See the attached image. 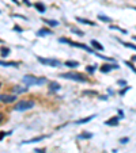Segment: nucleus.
Instances as JSON below:
<instances>
[{"mask_svg":"<svg viewBox=\"0 0 136 153\" xmlns=\"http://www.w3.org/2000/svg\"><path fill=\"white\" fill-rule=\"evenodd\" d=\"M22 80H23V83H25L27 87L42 86V84H45V83H46V80L44 79V77H36V76H30V75H26Z\"/></svg>","mask_w":136,"mask_h":153,"instance_id":"1","label":"nucleus"},{"mask_svg":"<svg viewBox=\"0 0 136 153\" xmlns=\"http://www.w3.org/2000/svg\"><path fill=\"white\" fill-rule=\"evenodd\" d=\"M60 77L63 79H68V80H73V81H79V83H86L87 77L82 73H76V72H68V73H61Z\"/></svg>","mask_w":136,"mask_h":153,"instance_id":"2","label":"nucleus"},{"mask_svg":"<svg viewBox=\"0 0 136 153\" xmlns=\"http://www.w3.org/2000/svg\"><path fill=\"white\" fill-rule=\"evenodd\" d=\"M33 107H34V102L33 100H19L18 103L15 104L14 110L15 111H26V110H30Z\"/></svg>","mask_w":136,"mask_h":153,"instance_id":"3","label":"nucleus"},{"mask_svg":"<svg viewBox=\"0 0 136 153\" xmlns=\"http://www.w3.org/2000/svg\"><path fill=\"white\" fill-rule=\"evenodd\" d=\"M59 42H63V44H68V45H71V46H75V48L83 49V50H86V52H89V53H94V52H93V49H90V48H89L87 45H84V44L73 42V41H69V39H67V38H60Z\"/></svg>","mask_w":136,"mask_h":153,"instance_id":"4","label":"nucleus"},{"mask_svg":"<svg viewBox=\"0 0 136 153\" xmlns=\"http://www.w3.org/2000/svg\"><path fill=\"white\" fill-rule=\"evenodd\" d=\"M38 61L44 65H49L52 68H59L61 67V63L59 60H54V58H44V57H38Z\"/></svg>","mask_w":136,"mask_h":153,"instance_id":"5","label":"nucleus"},{"mask_svg":"<svg viewBox=\"0 0 136 153\" xmlns=\"http://www.w3.org/2000/svg\"><path fill=\"white\" fill-rule=\"evenodd\" d=\"M16 100L15 95H0V102L1 103H12Z\"/></svg>","mask_w":136,"mask_h":153,"instance_id":"6","label":"nucleus"},{"mask_svg":"<svg viewBox=\"0 0 136 153\" xmlns=\"http://www.w3.org/2000/svg\"><path fill=\"white\" fill-rule=\"evenodd\" d=\"M118 64H109V65H104V67H101V72L102 73H108V72H110L112 69H118Z\"/></svg>","mask_w":136,"mask_h":153,"instance_id":"7","label":"nucleus"},{"mask_svg":"<svg viewBox=\"0 0 136 153\" xmlns=\"http://www.w3.org/2000/svg\"><path fill=\"white\" fill-rule=\"evenodd\" d=\"M118 121H120L118 117H113V118H110L109 121L105 122V125H108V126H116V125H118Z\"/></svg>","mask_w":136,"mask_h":153,"instance_id":"8","label":"nucleus"},{"mask_svg":"<svg viewBox=\"0 0 136 153\" xmlns=\"http://www.w3.org/2000/svg\"><path fill=\"white\" fill-rule=\"evenodd\" d=\"M46 135H40V137H36V138H32L29 141H23V144H34V142H40V141L45 140Z\"/></svg>","mask_w":136,"mask_h":153,"instance_id":"9","label":"nucleus"},{"mask_svg":"<svg viewBox=\"0 0 136 153\" xmlns=\"http://www.w3.org/2000/svg\"><path fill=\"white\" fill-rule=\"evenodd\" d=\"M76 20H78V22H80V23H83V24H87V26H97V23L91 22V20H89V19L80 18V16H78V18H76Z\"/></svg>","mask_w":136,"mask_h":153,"instance_id":"10","label":"nucleus"},{"mask_svg":"<svg viewBox=\"0 0 136 153\" xmlns=\"http://www.w3.org/2000/svg\"><path fill=\"white\" fill-rule=\"evenodd\" d=\"M0 65H1V67H15V68H18L19 64L15 63V61H1V60H0Z\"/></svg>","mask_w":136,"mask_h":153,"instance_id":"11","label":"nucleus"},{"mask_svg":"<svg viewBox=\"0 0 136 153\" xmlns=\"http://www.w3.org/2000/svg\"><path fill=\"white\" fill-rule=\"evenodd\" d=\"M52 31H50L49 29H40L38 31H37V35L38 37H45V35H50Z\"/></svg>","mask_w":136,"mask_h":153,"instance_id":"12","label":"nucleus"},{"mask_svg":"<svg viewBox=\"0 0 136 153\" xmlns=\"http://www.w3.org/2000/svg\"><path fill=\"white\" fill-rule=\"evenodd\" d=\"M95 115H90V117H86V118H82V119H79V121H76L75 123L76 125H82V123H87V122H90L91 119H94Z\"/></svg>","mask_w":136,"mask_h":153,"instance_id":"13","label":"nucleus"},{"mask_svg":"<svg viewBox=\"0 0 136 153\" xmlns=\"http://www.w3.org/2000/svg\"><path fill=\"white\" fill-rule=\"evenodd\" d=\"M91 45H93V48H95V49L100 50V52H102V50H104V46L101 45L97 39H91Z\"/></svg>","mask_w":136,"mask_h":153,"instance_id":"14","label":"nucleus"},{"mask_svg":"<svg viewBox=\"0 0 136 153\" xmlns=\"http://www.w3.org/2000/svg\"><path fill=\"white\" fill-rule=\"evenodd\" d=\"M49 88H50V91H59L61 87H60L59 83H56V81H50V83H49Z\"/></svg>","mask_w":136,"mask_h":153,"instance_id":"15","label":"nucleus"},{"mask_svg":"<svg viewBox=\"0 0 136 153\" xmlns=\"http://www.w3.org/2000/svg\"><path fill=\"white\" fill-rule=\"evenodd\" d=\"M64 65L68 68H76V67H79V63L78 61H65Z\"/></svg>","mask_w":136,"mask_h":153,"instance_id":"16","label":"nucleus"},{"mask_svg":"<svg viewBox=\"0 0 136 153\" xmlns=\"http://www.w3.org/2000/svg\"><path fill=\"white\" fill-rule=\"evenodd\" d=\"M45 23H48L49 26H52V27H56V26H59V22L57 20H53V19H46V20H44Z\"/></svg>","mask_w":136,"mask_h":153,"instance_id":"17","label":"nucleus"},{"mask_svg":"<svg viewBox=\"0 0 136 153\" xmlns=\"http://www.w3.org/2000/svg\"><path fill=\"white\" fill-rule=\"evenodd\" d=\"M36 8H37V10H38V11H40V12H41V14H44V12H45V11H46V8H45V5L42 4V3H37V4H36Z\"/></svg>","mask_w":136,"mask_h":153,"instance_id":"18","label":"nucleus"},{"mask_svg":"<svg viewBox=\"0 0 136 153\" xmlns=\"http://www.w3.org/2000/svg\"><path fill=\"white\" fill-rule=\"evenodd\" d=\"M27 90H29V88H21V87H15V88H14V92H15V94H23V92H26Z\"/></svg>","mask_w":136,"mask_h":153,"instance_id":"19","label":"nucleus"},{"mask_svg":"<svg viewBox=\"0 0 136 153\" xmlns=\"http://www.w3.org/2000/svg\"><path fill=\"white\" fill-rule=\"evenodd\" d=\"M98 19L100 20H104V22H108V23H110L112 22V18H109V16H105V15H98Z\"/></svg>","mask_w":136,"mask_h":153,"instance_id":"20","label":"nucleus"},{"mask_svg":"<svg viewBox=\"0 0 136 153\" xmlns=\"http://www.w3.org/2000/svg\"><path fill=\"white\" fill-rule=\"evenodd\" d=\"M95 69H97V65H89V67H86V71L89 73H94Z\"/></svg>","mask_w":136,"mask_h":153,"instance_id":"21","label":"nucleus"},{"mask_svg":"<svg viewBox=\"0 0 136 153\" xmlns=\"http://www.w3.org/2000/svg\"><path fill=\"white\" fill-rule=\"evenodd\" d=\"M122 45L125 46V48H129V49L135 50L136 52V45H132V44H129V42H122Z\"/></svg>","mask_w":136,"mask_h":153,"instance_id":"22","label":"nucleus"},{"mask_svg":"<svg viewBox=\"0 0 136 153\" xmlns=\"http://www.w3.org/2000/svg\"><path fill=\"white\" fill-rule=\"evenodd\" d=\"M124 64H125V65H127V67H129L132 69V71H133V72L136 73V68H135V65H133V64L132 63H129V61H124Z\"/></svg>","mask_w":136,"mask_h":153,"instance_id":"23","label":"nucleus"},{"mask_svg":"<svg viewBox=\"0 0 136 153\" xmlns=\"http://www.w3.org/2000/svg\"><path fill=\"white\" fill-rule=\"evenodd\" d=\"M91 137H93L91 133H82V134L79 135V138H91Z\"/></svg>","mask_w":136,"mask_h":153,"instance_id":"24","label":"nucleus"},{"mask_svg":"<svg viewBox=\"0 0 136 153\" xmlns=\"http://www.w3.org/2000/svg\"><path fill=\"white\" fill-rule=\"evenodd\" d=\"M110 29H112V30H118V31L124 33V34H127V31H125V30H122V29H120L118 26H113V24H110Z\"/></svg>","mask_w":136,"mask_h":153,"instance_id":"25","label":"nucleus"},{"mask_svg":"<svg viewBox=\"0 0 136 153\" xmlns=\"http://www.w3.org/2000/svg\"><path fill=\"white\" fill-rule=\"evenodd\" d=\"M71 31H72V33H76V34H78V35H84V33H83V31H80V30H78V29H73V27H72V29H71Z\"/></svg>","mask_w":136,"mask_h":153,"instance_id":"26","label":"nucleus"},{"mask_svg":"<svg viewBox=\"0 0 136 153\" xmlns=\"http://www.w3.org/2000/svg\"><path fill=\"white\" fill-rule=\"evenodd\" d=\"M7 54H10V49H7V48H3V49H1V56H3V57H5Z\"/></svg>","mask_w":136,"mask_h":153,"instance_id":"27","label":"nucleus"},{"mask_svg":"<svg viewBox=\"0 0 136 153\" xmlns=\"http://www.w3.org/2000/svg\"><path fill=\"white\" fill-rule=\"evenodd\" d=\"M7 134H11V131H8V133H5V131H1V133H0V141L3 140V138H4Z\"/></svg>","mask_w":136,"mask_h":153,"instance_id":"28","label":"nucleus"},{"mask_svg":"<svg viewBox=\"0 0 136 153\" xmlns=\"http://www.w3.org/2000/svg\"><path fill=\"white\" fill-rule=\"evenodd\" d=\"M128 141H129V138H121V141H120V142H121V144H127Z\"/></svg>","mask_w":136,"mask_h":153,"instance_id":"29","label":"nucleus"},{"mask_svg":"<svg viewBox=\"0 0 136 153\" xmlns=\"http://www.w3.org/2000/svg\"><path fill=\"white\" fill-rule=\"evenodd\" d=\"M46 149H36V153H45Z\"/></svg>","mask_w":136,"mask_h":153,"instance_id":"30","label":"nucleus"},{"mask_svg":"<svg viewBox=\"0 0 136 153\" xmlns=\"http://www.w3.org/2000/svg\"><path fill=\"white\" fill-rule=\"evenodd\" d=\"M128 90H129V87H127L125 90H121V91H120V95H124V94H125V92H127Z\"/></svg>","mask_w":136,"mask_h":153,"instance_id":"31","label":"nucleus"},{"mask_svg":"<svg viewBox=\"0 0 136 153\" xmlns=\"http://www.w3.org/2000/svg\"><path fill=\"white\" fill-rule=\"evenodd\" d=\"M14 30H15V31H22V29H21L19 26H15L14 27Z\"/></svg>","mask_w":136,"mask_h":153,"instance_id":"32","label":"nucleus"},{"mask_svg":"<svg viewBox=\"0 0 136 153\" xmlns=\"http://www.w3.org/2000/svg\"><path fill=\"white\" fill-rule=\"evenodd\" d=\"M118 84H121V86H124V84H125V81H124V80H118Z\"/></svg>","mask_w":136,"mask_h":153,"instance_id":"33","label":"nucleus"},{"mask_svg":"<svg viewBox=\"0 0 136 153\" xmlns=\"http://www.w3.org/2000/svg\"><path fill=\"white\" fill-rule=\"evenodd\" d=\"M23 1H25V4H27V5H32V4H30V1H29V0H23Z\"/></svg>","mask_w":136,"mask_h":153,"instance_id":"34","label":"nucleus"},{"mask_svg":"<svg viewBox=\"0 0 136 153\" xmlns=\"http://www.w3.org/2000/svg\"><path fill=\"white\" fill-rule=\"evenodd\" d=\"M3 121V114H0V122Z\"/></svg>","mask_w":136,"mask_h":153,"instance_id":"35","label":"nucleus"},{"mask_svg":"<svg viewBox=\"0 0 136 153\" xmlns=\"http://www.w3.org/2000/svg\"><path fill=\"white\" fill-rule=\"evenodd\" d=\"M12 1H14V3H16V4H19V1H18V0H12Z\"/></svg>","mask_w":136,"mask_h":153,"instance_id":"36","label":"nucleus"},{"mask_svg":"<svg viewBox=\"0 0 136 153\" xmlns=\"http://www.w3.org/2000/svg\"><path fill=\"white\" fill-rule=\"evenodd\" d=\"M132 60H133V61H136V56H135V57H132Z\"/></svg>","mask_w":136,"mask_h":153,"instance_id":"37","label":"nucleus"},{"mask_svg":"<svg viewBox=\"0 0 136 153\" xmlns=\"http://www.w3.org/2000/svg\"><path fill=\"white\" fill-rule=\"evenodd\" d=\"M133 39H135V41H136V35H135V37H133Z\"/></svg>","mask_w":136,"mask_h":153,"instance_id":"38","label":"nucleus"},{"mask_svg":"<svg viewBox=\"0 0 136 153\" xmlns=\"http://www.w3.org/2000/svg\"><path fill=\"white\" fill-rule=\"evenodd\" d=\"M132 8H133V10H136V7H132Z\"/></svg>","mask_w":136,"mask_h":153,"instance_id":"39","label":"nucleus"}]
</instances>
